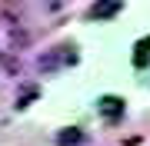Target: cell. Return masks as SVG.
Returning <instances> with one entry per match:
<instances>
[{
  "instance_id": "6da1fadb",
  "label": "cell",
  "mask_w": 150,
  "mask_h": 146,
  "mask_svg": "<svg viewBox=\"0 0 150 146\" xmlns=\"http://www.w3.org/2000/svg\"><path fill=\"white\" fill-rule=\"evenodd\" d=\"M74 63H77V47H54L37 60V66L43 73H54L60 66H74Z\"/></svg>"
},
{
  "instance_id": "7a4b0ae2",
  "label": "cell",
  "mask_w": 150,
  "mask_h": 146,
  "mask_svg": "<svg viewBox=\"0 0 150 146\" xmlns=\"http://www.w3.org/2000/svg\"><path fill=\"white\" fill-rule=\"evenodd\" d=\"M97 113L107 119V123H117V119L123 116V100L120 96H100L97 100Z\"/></svg>"
},
{
  "instance_id": "3957f363",
  "label": "cell",
  "mask_w": 150,
  "mask_h": 146,
  "mask_svg": "<svg viewBox=\"0 0 150 146\" xmlns=\"http://www.w3.org/2000/svg\"><path fill=\"white\" fill-rule=\"evenodd\" d=\"M120 7L123 3H117V0H103V3H93L90 7V17H93V20H110V17L120 13Z\"/></svg>"
},
{
  "instance_id": "277c9868",
  "label": "cell",
  "mask_w": 150,
  "mask_h": 146,
  "mask_svg": "<svg viewBox=\"0 0 150 146\" xmlns=\"http://www.w3.org/2000/svg\"><path fill=\"white\" fill-rule=\"evenodd\" d=\"M147 63H150V37L137 40V47H134V66H137V70H144Z\"/></svg>"
},
{
  "instance_id": "5b68a950",
  "label": "cell",
  "mask_w": 150,
  "mask_h": 146,
  "mask_svg": "<svg viewBox=\"0 0 150 146\" xmlns=\"http://www.w3.org/2000/svg\"><path fill=\"white\" fill-rule=\"evenodd\" d=\"M80 140H83V133H80V130H64V133L57 136V146H77Z\"/></svg>"
}]
</instances>
